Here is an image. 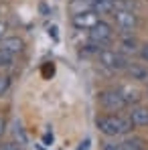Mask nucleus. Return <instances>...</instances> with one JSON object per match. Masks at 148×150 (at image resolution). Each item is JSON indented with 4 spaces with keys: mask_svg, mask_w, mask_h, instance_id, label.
<instances>
[{
    "mask_svg": "<svg viewBox=\"0 0 148 150\" xmlns=\"http://www.w3.org/2000/svg\"><path fill=\"white\" fill-rule=\"evenodd\" d=\"M12 61H14V55H12V53L0 49V67H10Z\"/></svg>",
    "mask_w": 148,
    "mask_h": 150,
    "instance_id": "nucleus-14",
    "label": "nucleus"
},
{
    "mask_svg": "<svg viewBox=\"0 0 148 150\" xmlns=\"http://www.w3.org/2000/svg\"><path fill=\"white\" fill-rule=\"evenodd\" d=\"M112 16H114V25L120 33H134L140 25V16L132 8H120Z\"/></svg>",
    "mask_w": 148,
    "mask_h": 150,
    "instance_id": "nucleus-4",
    "label": "nucleus"
},
{
    "mask_svg": "<svg viewBox=\"0 0 148 150\" xmlns=\"http://www.w3.org/2000/svg\"><path fill=\"white\" fill-rule=\"evenodd\" d=\"M138 49H140V45H138V41L132 33H122L120 35V39H118V51L120 53H124L128 57V55L138 53Z\"/></svg>",
    "mask_w": 148,
    "mask_h": 150,
    "instance_id": "nucleus-7",
    "label": "nucleus"
},
{
    "mask_svg": "<svg viewBox=\"0 0 148 150\" xmlns=\"http://www.w3.org/2000/svg\"><path fill=\"white\" fill-rule=\"evenodd\" d=\"M96 126H98L99 132L103 136H108V138H116V136H122V134H128L130 130H134V124H132L130 116H120V114L98 116Z\"/></svg>",
    "mask_w": 148,
    "mask_h": 150,
    "instance_id": "nucleus-1",
    "label": "nucleus"
},
{
    "mask_svg": "<svg viewBox=\"0 0 148 150\" xmlns=\"http://www.w3.org/2000/svg\"><path fill=\"white\" fill-rule=\"evenodd\" d=\"M18 150H23V148H18Z\"/></svg>",
    "mask_w": 148,
    "mask_h": 150,
    "instance_id": "nucleus-23",
    "label": "nucleus"
},
{
    "mask_svg": "<svg viewBox=\"0 0 148 150\" xmlns=\"http://www.w3.org/2000/svg\"><path fill=\"white\" fill-rule=\"evenodd\" d=\"M45 144H53V134H45Z\"/></svg>",
    "mask_w": 148,
    "mask_h": 150,
    "instance_id": "nucleus-20",
    "label": "nucleus"
},
{
    "mask_svg": "<svg viewBox=\"0 0 148 150\" xmlns=\"http://www.w3.org/2000/svg\"><path fill=\"white\" fill-rule=\"evenodd\" d=\"M138 55H140V59H142L144 63H148V43L140 45V49H138Z\"/></svg>",
    "mask_w": 148,
    "mask_h": 150,
    "instance_id": "nucleus-17",
    "label": "nucleus"
},
{
    "mask_svg": "<svg viewBox=\"0 0 148 150\" xmlns=\"http://www.w3.org/2000/svg\"><path fill=\"white\" fill-rule=\"evenodd\" d=\"M98 101L108 112H120L124 108H128V103L124 100V96L120 93V89H103V91H99Z\"/></svg>",
    "mask_w": 148,
    "mask_h": 150,
    "instance_id": "nucleus-5",
    "label": "nucleus"
},
{
    "mask_svg": "<svg viewBox=\"0 0 148 150\" xmlns=\"http://www.w3.org/2000/svg\"><path fill=\"white\" fill-rule=\"evenodd\" d=\"M14 138H16V142L21 144V146H26V134H25V130L21 128V124H14Z\"/></svg>",
    "mask_w": 148,
    "mask_h": 150,
    "instance_id": "nucleus-15",
    "label": "nucleus"
},
{
    "mask_svg": "<svg viewBox=\"0 0 148 150\" xmlns=\"http://www.w3.org/2000/svg\"><path fill=\"white\" fill-rule=\"evenodd\" d=\"M126 73H128L130 79H134V81H146L148 79V67L144 63H128Z\"/></svg>",
    "mask_w": 148,
    "mask_h": 150,
    "instance_id": "nucleus-10",
    "label": "nucleus"
},
{
    "mask_svg": "<svg viewBox=\"0 0 148 150\" xmlns=\"http://www.w3.org/2000/svg\"><path fill=\"white\" fill-rule=\"evenodd\" d=\"M6 28H8V26H6V23H4V21H0V39H4V33H6Z\"/></svg>",
    "mask_w": 148,
    "mask_h": 150,
    "instance_id": "nucleus-18",
    "label": "nucleus"
},
{
    "mask_svg": "<svg viewBox=\"0 0 148 150\" xmlns=\"http://www.w3.org/2000/svg\"><path fill=\"white\" fill-rule=\"evenodd\" d=\"M128 116H130L134 128H146L148 126V108H144V105H134Z\"/></svg>",
    "mask_w": 148,
    "mask_h": 150,
    "instance_id": "nucleus-8",
    "label": "nucleus"
},
{
    "mask_svg": "<svg viewBox=\"0 0 148 150\" xmlns=\"http://www.w3.org/2000/svg\"><path fill=\"white\" fill-rule=\"evenodd\" d=\"M146 98H148V87H146Z\"/></svg>",
    "mask_w": 148,
    "mask_h": 150,
    "instance_id": "nucleus-22",
    "label": "nucleus"
},
{
    "mask_svg": "<svg viewBox=\"0 0 148 150\" xmlns=\"http://www.w3.org/2000/svg\"><path fill=\"white\" fill-rule=\"evenodd\" d=\"M10 89V79L6 75H0V98L6 96V91Z\"/></svg>",
    "mask_w": 148,
    "mask_h": 150,
    "instance_id": "nucleus-16",
    "label": "nucleus"
},
{
    "mask_svg": "<svg viewBox=\"0 0 148 150\" xmlns=\"http://www.w3.org/2000/svg\"><path fill=\"white\" fill-rule=\"evenodd\" d=\"M93 4H96V0H71L69 2V10H71V14L93 10Z\"/></svg>",
    "mask_w": 148,
    "mask_h": 150,
    "instance_id": "nucleus-11",
    "label": "nucleus"
},
{
    "mask_svg": "<svg viewBox=\"0 0 148 150\" xmlns=\"http://www.w3.org/2000/svg\"><path fill=\"white\" fill-rule=\"evenodd\" d=\"M120 150H146L142 146V140H126L124 144H120Z\"/></svg>",
    "mask_w": 148,
    "mask_h": 150,
    "instance_id": "nucleus-13",
    "label": "nucleus"
},
{
    "mask_svg": "<svg viewBox=\"0 0 148 150\" xmlns=\"http://www.w3.org/2000/svg\"><path fill=\"white\" fill-rule=\"evenodd\" d=\"M120 89V93L124 96V100L128 105H136L138 101H140V93L136 91V89H132V87H128V85H124V87H118Z\"/></svg>",
    "mask_w": 148,
    "mask_h": 150,
    "instance_id": "nucleus-12",
    "label": "nucleus"
},
{
    "mask_svg": "<svg viewBox=\"0 0 148 150\" xmlns=\"http://www.w3.org/2000/svg\"><path fill=\"white\" fill-rule=\"evenodd\" d=\"M98 21H99V14L96 10H85V12L71 14V23H73V26L79 28V30H89Z\"/></svg>",
    "mask_w": 148,
    "mask_h": 150,
    "instance_id": "nucleus-6",
    "label": "nucleus"
},
{
    "mask_svg": "<svg viewBox=\"0 0 148 150\" xmlns=\"http://www.w3.org/2000/svg\"><path fill=\"white\" fill-rule=\"evenodd\" d=\"M2 134H4V120H0V138H2Z\"/></svg>",
    "mask_w": 148,
    "mask_h": 150,
    "instance_id": "nucleus-21",
    "label": "nucleus"
},
{
    "mask_svg": "<svg viewBox=\"0 0 148 150\" xmlns=\"http://www.w3.org/2000/svg\"><path fill=\"white\" fill-rule=\"evenodd\" d=\"M0 49L8 51L12 55H18L25 51V41L18 37H4V39H0Z\"/></svg>",
    "mask_w": 148,
    "mask_h": 150,
    "instance_id": "nucleus-9",
    "label": "nucleus"
},
{
    "mask_svg": "<svg viewBox=\"0 0 148 150\" xmlns=\"http://www.w3.org/2000/svg\"><path fill=\"white\" fill-rule=\"evenodd\" d=\"M98 59H99V65L110 69V71H126V67L130 63L124 53H120L118 49H108V47H103L98 53Z\"/></svg>",
    "mask_w": 148,
    "mask_h": 150,
    "instance_id": "nucleus-2",
    "label": "nucleus"
},
{
    "mask_svg": "<svg viewBox=\"0 0 148 150\" xmlns=\"http://www.w3.org/2000/svg\"><path fill=\"white\" fill-rule=\"evenodd\" d=\"M103 150H120V146H118V144H112V142H108V144L103 146Z\"/></svg>",
    "mask_w": 148,
    "mask_h": 150,
    "instance_id": "nucleus-19",
    "label": "nucleus"
},
{
    "mask_svg": "<svg viewBox=\"0 0 148 150\" xmlns=\"http://www.w3.org/2000/svg\"><path fill=\"white\" fill-rule=\"evenodd\" d=\"M114 25H110L108 21H103V18H99L96 25L89 28V41L91 43H96L99 45L101 49L103 47H108L112 41H114Z\"/></svg>",
    "mask_w": 148,
    "mask_h": 150,
    "instance_id": "nucleus-3",
    "label": "nucleus"
}]
</instances>
